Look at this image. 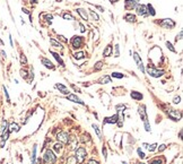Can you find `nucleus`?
I'll return each mask as SVG.
<instances>
[{
    "mask_svg": "<svg viewBox=\"0 0 183 164\" xmlns=\"http://www.w3.org/2000/svg\"><path fill=\"white\" fill-rule=\"evenodd\" d=\"M166 46H167V49L170 50V51H172L173 53H176V50H175L174 48H173V45L171 42H168V41H166Z\"/></svg>",
    "mask_w": 183,
    "mask_h": 164,
    "instance_id": "obj_33",
    "label": "nucleus"
},
{
    "mask_svg": "<svg viewBox=\"0 0 183 164\" xmlns=\"http://www.w3.org/2000/svg\"><path fill=\"white\" fill-rule=\"evenodd\" d=\"M142 146L145 147V148H147V147H148V144H146V143H144V144H142Z\"/></svg>",
    "mask_w": 183,
    "mask_h": 164,
    "instance_id": "obj_59",
    "label": "nucleus"
},
{
    "mask_svg": "<svg viewBox=\"0 0 183 164\" xmlns=\"http://www.w3.org/2000/svg\"><path fill=\"white\" fill-rule=\"evenodd\" d=\"M145 71H147V74H148L149 76H151V77L154 78H159L164 75V70L156 69V68L150 67V66H148L147 69H145Z\"/></svg>",
    "mask_w": 183,
    "mask_h": 164,
    "instance_id": "obj_2",
    "label": "nucleus"
},
{
    "mask_svg": "<svg viewBox=\"0 0 183 164\" xmlns=\"http://www.w3.org/2000/svg\"><path fill=\"white\" fill-rule=\"evenodd\" d=\"M67 100H69V101H71V102H75V103L85 105L84 101H83V100H80L78 96H77V95H75V94H68L67 95Z\"/></svg>",
    "mask_w": 183,
    "mask_h": 164,
    "instance_id": "obj_12",
    "label": "nucleus"
},
{
    "mask_svg": "<svg viewBox=\"0 0 183 164\" xmlns=\"http://www.w3.org/2000/svg\"><path fill=\"white\" fill-rule=\"evenodd\" d=\"M115 108H116L118 112H123V111H124V109H126V105H123V104H118Z\"/></svg>",
    "mask_w": 183,
    "mask_h": 164,
    "instance_id": "obj_37",
    "label": "nucleus"
},
{
    "mask_svg": "<svg viewBox=\"0 0 183 164\" xmlns=\"http://www.w3.org/2000/svg\"><path fill=\"white\" fill-rule=\"evenodd\" d=\"M137 153H138V155H139L140 158H145L146 155H145V153L141 151V148H138V149H137Z\"/></svg>",
    "mask_w": 183,
    "mask_h": 164,
    "instance_id": "obj_41",
    "label": "nucleus"
},
{
    "mask_svg": "<svg viewBox=\"0 0 183 164\" xmlns=\"http://www.w3.org/2000/svg\"><path fill=\"white\" fill-rule=\"evenodd\" d=\"M9 130H6V131H4V135H2V140L1 141H6L7 139L9 138Z\"/></svg>",
    "mask_w": 183,
    "mask_h": 164,
    "instance_id": "obj_36",
    "label": "nucleus"
},
{
    "mask_svg": "<svg viewBox=\"0 0 183 164\" xmlns=\"http://www.w3.org/2000/svg\"><path fill=\"white\" fill-rule=\"evenodd\" d=\"M20 63H22V65H24V66H25V65L27 63L26 57H25L24 54H22V56H20Z\"/></svg>",
    "mask_w": 183,
    "mask_h": 164,
    "instance_id": "obj_40",
    "label": "nucleus"
},
{
    "mask_svg": "<svg viewBox=\"0 0 183 164\" xmlns=\"http://www.w3.org/2000/svg\"><path fill=\"white\" fill-rule=\"evenodd\" d=\"M31 1H32V2H34V4H36V2L39 1V0H31Z\"/></svg>",
    "mask_w": 183,
    "mask_h": 164,
    "instance_id": "obj_60",
    "label": "nucleus"
},
{
    "mask_svg": "<svg viewBox=\"0 0 183 164\" xmlns=\"http://www.w3.org/2000/svg\"><path fill=\"white\" fill-rule=\"evenodd\" d=\"M79 26H80V32H81V33H85V32H86V27L83 25L81 23H79Z\"/></svg>",
    "mask_w": 183,
    "mask_h": 164,
    "instance_id": "obj_50",
    "label": "nucleus"
},
{
    "mask_svg": "<svg viewBox=\"0 0 183 164\" xmlns=\"http://www.w3.org/2000/svg\"><path fill=\"white\" fill-rule=\"evenodd\" d=\"M92 127L94 128V130H95L96 135H97V137H98V139H102V134H101V130H100V128L96 126V125H92Z\"/></svg>",
    "mask_w": 183,
    "mask_h": 164,
    "instance_id": "obj_28",
    "label": "nucleus"
},
{
    "mask_svg": "<svg viewBox=\"0 0 183 164\" xmlns=\"http://www.w3.org/2000/svg\"><path fill=\"white\" fill-rule=\"evenodd\" d=\"M112 51H113V46L111 44L106 45L104 51H103V57H110V56H112Z\"/></svg>",
    "mask_w": 183,
    "mask_h": 164,
    "instance_id": "obj_18",
    "label": "nucleus"
},
{
    "mask_svg": "<svg viewBox=\"0 0 183 164\" xmlns=\"http://www.w3.org/2000/svg\"><path fill=\"white\" fill-rule=\"evenodd\" d=\"M71 87H72V88H74V89L76 91V92H78V93H81V92H80V89H79V88H77V87L75 86V85H71Z\"/></svg>",
    "mask_w": 183,
    "mask_h": 164,
    "instance_id": "obj_54",
    "label": "nucleus"
},
{
    "mask_svg": "<svg viewBox=\"0 0 183 164\" xmlns=\"http://www.w3.org/2000/svg\"><path fill=\"white\" fill-rule=\"evenodd\" d=\"M165 149H166L165 144H162V145H159V146H158V152H164Z\"/></svg>",
    "mask_w": 183,
    "mask_h": 164,
    "instance_id": "obj_47",
    "label": "nucleus"
},
{
    "mask_svg": "<svg viewBox=\"0 0 183 164\" xmlns=\"http://www.w3.org/2000/svg\"><path fill=\"white\" fill-rule=\"evenodd\" d=\"M159 25L162 26L163 28L173 30L175 26H176V23H175L173 19H171V18H164L163 20H161V22H159Z\"/></svg>",
    "mask_w": 183,
    "mask_h": 164,
    "instance_id": "obj_4",
    "label": "nucleus"
},
{
    "mask_svg": "<svg viewBox=\"0 0 183 164\" xmlns=\"http://www.w3.org/2000/svg\"><path fill=\"white\" fill-rule=\"evenodd\" d=\"M136 11H137V14L139 15V16H141V17H147L148 16V13H147V6L146 5H140V4H138L137 5V7H136Z\"/></svg>",
    "mask_w": 183,
    "mask_h": 164,
    "instance_id": "obj_7",
    "label": "nucleus"
},
{
    "mask_svg": "<svg viewBox=\"0 0 183 164\" xmlns=\"http://www.w3.org/2000/svg\"><path fill=\"white\" fill-rule=\"evenodd\" d=\"M167 115L170 119H172L173 121H180L181 118H182V114L179 110H174V109H171L168 112H167Z\"/></svg>",
    "mask_w": 183,
    "mask_h": 164,
    "instance_id": "obj_6",
    "label": "nucleus"
},
{
    "mask_svg": "<svg viewBox=\"0 0 183 164\" xmlns=\"http://www.w3.org/2000/svg\"><path fill=\"white\" fill-rule=\"evenodd\" d=\"M133 59H135V62L137 63V66H138V68L139 70L141 71V74H145L146 71H145V67H144V63H142V61H141V58H140V56L137 53V52H135L133 53Z\"/></svg>",
    "mask_w": 183,
    "mask_h": 164,
    "instance_id": "obj_8",
    "label": "nucleus"
},
{
    "mask_svg": "<svg viewBox=\"0 0 183 164\" xmlns=\"http://www.w3.org/2000/svg\"><path fill=\"white\" fill-rule=\"evenodd\" d=\"M114 51H115V53H114V57L115 58L120 57V45L119 44H115L114 45Z\"/></svg>",
    "mask_w": 183,
    "mask_h": 164,
    "instance_id": "obj_30",
    "label": "nucleus"
},
{
    "mask_svg": "<svg viewBox=\"0 0 183 164\" xmlns=\"http://www.w3.org/2000/svg\"><path fill=\"white\" fill-rule=\"evenodd\" d=\"M144 126H145V130L146 131H150V123H149V121H147V122H144Z\"/></svg>",
    "mask_w": 183,
    "mask_h": 164,
    "instance_id": "obj_43",
    "label": "nucleus"
},
{
    "mask_svg": "<svg viewBox=\"0 0 183 164\" xmlns=\"http://www.w3.org/2000/svg\"><path fill=\"white\" fill-rule=\"evenodd\" d=\"M86 156H87V153H86V149L84 148V147H79L76 149V160H77V163L81 164L84 161H85V158H86Z\"/></svg>",
    "mask_w": 183,
    "mask_h": 164,
    "instance_id": "obj_1",
    "label": "nucleus"
},
{
    "mask_svg": "<svg viewBox=\"0 0 183 164\" xmlns=\"http://www.w3.org/2000/svg\"><path fill=\"white\" fill-rule=\"evenodd\" d=\"M182 35H183V32L181 31V32L179 33V35H176V37H175V41H176V42H177V41H180V40L182 39Z\"/></svg>",
    "mask_w": 183,
    "mask_h": 164,
    "instance_id": "obj_49",
    "label": "nucleus"
},
{
    "mask_svg": "<svg viewBox=\"0 0 183 164\" xmlns=\"http://www.w3.org/2000/svg\"><path fill=\"white\" fill-rule=\"evenodd\" d=\"M103 65H104V63H103V61H97V62L95 63V69L96 70H101L102 68H103Z\"/></svg>",
    "mask_w": 183,
    "mask_h": 164,
    "instance_id": "obj_34",
    "label": "nucleus"
},
{
    "mask_svg": "<svg viewBox=\"0 0 183 164\" xmlns=\"http://www.w3.org/2000/svg\"><path fill=\"white\" fill-rule=\"evenodd\" d=\"M138 164H146V163H141V162H140V163H138Z\"/></svg>",
    "mask_w": 183,
    "mask_h": 164,
    "instance_id": "obj_62",
    "label": "nucleus"
},
{
    "mask_svg": "<svg viewBox=\"0 0 183 164\" xmlns=\"http://www.w3.org/2000/svg\"><path fill=\"white\" fill-rule=\"evenodd\" d=\"M58 37H59V40H62V41H63V42H67V39H65V36H62V35H59V36H58Z\"/></svg>",
    "mask_w": 183,
    "mask_h": 164,
    "instance_id": "obj_53",
    "label": "nucleus"
},
{
    "mask_svg": "<svg viewBox=\"0 0 183 164\" xmlns=\"http://www.w3.org/2000/svg\"><path fill=\"white\" fill-rule=\"evenodd\" d=\"M157 146H158V145H157L156 143H155V144H151V145H148V147H147V148H148V149L150 151V152H154V151H155V149L157 148Z\"/></svg>",
    "mask_w": 183,
    "mask_h": 164,
    "instance_id": "obj_39",
    "label": "nucleus"
},
{
    "mask_svg": "<svg viewBox=\"0 0 183 164\" xmlns=\"http://www.w3.org/2000/svg\"><path fill=\"white\" fill-rule=\"evenodd\" d=\"M138 0H126L124 1V8L127 10H132L137 7Z\"/></svg>",
    "mask_w": 183,
    "mask_h": 164,
    "instance_id": "obj_10",
    "label": "nucleus"
},
{
    "mask_svg": "<svg viewBox=\"0 0 183 164\" xmlns=\"http://www.w3.org/2000/svg\"><path fill=\"white\" fill-rule=\"evenodd\" d=\"M181 102V97L180 96H175L174 99H173V103L174 104H179Z\"/></svg>",
    "mask_w": 183,
    "mask_h": 164,
    "instance_id": "obj_46",
    "label": "nucleus"
},
{
    "mask_svg": "<svg viewBox=\"0 0 183 164\" xmlns=\"http://www.w3.org/2000/svg\"><path fill=\"white\" fill-rule=\"evenodd\" d=\"M138 113H139L142 122H147L148 121V115H147V111H146V106L145 105H139L138 106Z\"/></svg>",
    "mask_w": 183,
    "mask_h": 164,
    "instance_id": "obj_9",
    "label": "nucleus"
},
{
    "mask_svg": "<svg viewBox=\"0 0 183 164\" xmlns=\"http://www.w3.org/2000/svg\"><path fill=\"white\" fill-rule=\"evenodd\" d=\"M7 128H8V123H7V121L6 120H4L2 121V123H1V131H2V132L6 131Z\"/></svg>",
    "mask_w": 183,
    "mask_h": 164,
    "instance_id": "obj_35",
    "label": "nucleus"
},
{
    "mask_svg": "<svg viewBox=\"0 0 183 164\" xmlns=\"http://www.w3.org/2000/svg\"><path fill=\"white\" fill-rule=\"evenodd\" d=\"M67 164H77V160H76V157L75 156H71L68 158V163Z\"/></svg>",
    "mask_w": 183,
    "mask_h": 164,
    "instance_id": "obj_38",
    "label": "nucleus"
},
{
    "mask_svg": "<svg viewBox=\"0 0 183 164\" xmlns=\"http://www.w3.org/2000/svg\"><path fill=\"white\" fill-rule=\"evenodd\" d=\"M45 19L49 22V24H51V23H52L53 16H52V15H45Z\"/></svg>",
    "mask_w": 183,
    "mask_h": 164,
    "instance_id": "obj_45",
    "label": "nucleus"
},
{
    "mask_svg": "<svg viewBox=\"0 0 183 164\" xmlns=\"http://www.w3.org/2000/svg\"><path fill=\"white\" fill-rule=\"evenodd\" d=\"M87 164H100V163H98L97 161H95V160H90V161H89Z\"/></svg>",
    "mask_w": 183,
    "mask_h": 164,
    "instance_id": "obj_52",
    "label": "nucleus"
},
{
    "mask_svg": "<svg viewBox=\"0 0 183 164\" xmlns=\"http://www.w3.org/2000/svg\"><path fill=\"white\" fill-rule=\"evenodd\" d=\"M74 57H75V59H78V60H80V59H83L84 57H85V54H84V52H76L75 54H74Z\"/></svg>",
    "mask_w": 183,
    "mask_h": 164,
    "instance_id": "obj_31",
    "label": "nucleus"
},
{
    "mask_svg": "<svg viewBox=\"0 0 183 164\" xmlns=\"http://www.w3.org/2000/svg\"><path fill=\"white\" fill-rule=\"evenodd\" d=\"M94 7H95V8H97V9H98L100 11H102V13H103V11H104V10H105V9H104V7H102V6H100V5H94Z\"/></svg>",
    "mask_w": 183,
    "mask_h": 164,
    "instance_id": "obj_51",
    "label": "nucleus"
},
{
    "mask_svg": "<svg viewBox=\"0 0 183 164\" xmlns=\"http://www.w3.org/2000/svg\"><path fill=\"white\" fill-rule=\"evenodd\" d=\"M55 88L57 89H59L62 94H69V92H68V89H67V87L65 86V85H62V84H55Z\"/></svg>",
    "mask_w": 183,
    "mask_h": 164,
    "instance_id": "obj_19",
    "label": "nucleus"
},
{
    "mask_svg": "<svg viewBox=\"0 0 183 164\" xmlns=\"http://www.w3.org/2000/svg\"><path fill=\"white\" fill-rule=\"evenodd\" d=\"M89 14H90V16L93 17V19H94V20H96V22H97V20H100V16L96 14L94 10H89Z\"/></svg>",
    "mask_w": 183,
    "mask_h": 164,
    "instance_id": "obj_32",
    "label": "nucleus"
},
{
    "mask_svg": "<svg viewBox=\"0 0 183 164\" xmlns=\"http://www.w3.org/2000/svg\"><path fill=\"white\" fill-rule=\"evenodd\" d=\"M50 43H51V45L54 46V48H62V45H61L60 42H58V41L54 40V39H50Z\"/></svg>",
    "mask_w": 183,
    "mask_h": 164,
    "instance_id": "obj_26",
    "label": "nucleus"
},
{
    "mask_svg": "<svg viewBox=\"0 0 183 164\" xmlns=\"http://www.w3.org/2000/svg\"><path fill=\"white\" fill-rule=\"evenodd\" d=\"M112 77L116 78V79H121V78L124 77V75L121 74V72H119V71H114V72H112Z\"/></svg>",
    "mask_w": 183,
    "mask_h": 164,
    "instance_id": "obj_29",
    "label": "nucleus"
},
{
    "mask_svg": "<svg viewBox=\"0 0 183 164\" xmlns=\"http://www.w3.org/2000/svg\"><path fill=\"white\" fill-rule=\"evenodd\" d=\"M57 138H58V140L60 141V143H62V144H68L69 143V135L67 134V132H59L58 134V136H57Z\"/></svg>",
    "mask_w": 183,
    "mask_h": 164,
    "instance_id": "obj_11",
    "label": "nucleus"
},
{
    "mask_svg": "<svg viewBox=\"0 0 183 164\" xmlns=\"http://www.w3.org/2000/svg\"><path fill=\"white\" fill-rule=\"evenodd\" d=\"M23 13H25V14H27V15H29V11H28L27 9H25V8H23Z\"/></svg>",
    "mask_w": 183,
    "mask_h": 164,
    "instance_id": "obj_57",
    "label": "nucleus"
},
{
    "mask_svg": "<svg viewBox=\"0 0 183 164\" xmlns=\"http://www.w3.org/2000/svg\"><path fill=\"white\" fill-rule=\"evenodd\" d=\"M146 6H147V13H148V15H150V16H155V15H156V11H155V9H154V7H153V5L148 4V5H146Z\"/></svg>",
    "mask_w": 183,
    "mask_h": 164,
    "instance_id": "obj_22",
    "label": "nucleus"
},
{
    "mask_svg": "<svg viewBox=\"0 0 183 164\" xmlns=\"http://www.w3.org/2000/svg\"><path fill=\"white\" fill-rule=\"evenodd\" d=\"M116 121H118V114H113V115H111V117L105 118L104 121H103V125H105V123H111V125H113V123H116Z\"/></svg>",
    "mask_w": 183,
    "mask_h": 164,
    "instance_id": "obj_16",
    "label": "nucleus"
},
{
    "mask_svg": "<svg viewBox=\"0 0 183 164\" xmlns=\"http://www.w3.org/2000/svg\"><path fill=\"white\" fill-rule=\"evenodd\" d=\"M1 54H2L4 57H6V52L4 51V50H1Z\"/></svg>",
    "mask_w": 183,
    "mask_h": 164,
    "instance_id": "obj_58",
    "label": "nucleus"
},
{
    "mask_svg": "<svg viewBox=\"0 0 183 164\" xmlns=\"http://www.w3.org/2000/svg\"><path fill=\"white\" fill-rule=\"evenodd\" d=\"M43 161L48 164H54L55 161H57V157H55L54 153H53L51 149H48V151L44 153Z\"/></svg>",
    "mask_w": 183,
    "mask_h": 164,
    "instance_id": "obj_3",
    "label": "nucleus"
},
{
    "mask_svg": "<svg viewBox=\"0 0 183 164\" xmlns=\"http://www.w3.org/2000/svg\"><path fill=\"white\" fill-rule=\"evenodd\" d=\"M0 44H1V45H4V41H2V40H0Z\"/></svg>",
    "mask_w": 183,
    "mask_h": 164,
    "instance_id": "obj_61",
    "label": "nucleus"
},
{
    "mask_svg": "<svg viewBox=\"0 0 183 164\" xmlns=\"http://www.w3.org/2000/svg\"><path fill=\"white\" fill-rule=\"evenodd\" d=\"M61 148H62V145H61V144H55V145H54V151H57V152H60Z\"/></svg>",
    "mask_w": 183,
    "mask_h": 164,
    "instance_id": "obj_48",
    "label": "nucleus"
},
{
    "mask_svg": "<svg viewBox=\"0 0 183 164\" xmlns=\"http://www.w3.org/2000/svg\"><path fill=\"white\" fill-rule=\"evenodd\" d=\"M76 11H77V14H78L79 16L81 17V19H84V20H86L87 22L89 17H88V14H87V10L84 8H77L76 9Z\"/></svg>",
    "mask_w": 183,
    "mask_h": 164,
    "instance_id": "obj_13",
    "label": "nucleus"
},
{
    "mask_svg": "<svg viewBox=\"0 0 183 164\" xmlns=\"http://www.w3.org/2000/svg\"><path fill=\"white\" fill-rule=\"evenodd\" d=\"M50 52H51V54L53 56V58L58 61V63H60L61 66H65V62H63V60H62L60 57H59V54H58V53H55V52L51 51V50H50Z\"/></svg>",
    "mask_w": 183,
    "mask_h": 164,
    "instance_id": "obj_21",
    "label": "nucleus"
},
{
    "mask_svg": "<svg viewBox=\"0 0 183 164\" xmlns=\"http://www.w3.org/2000/svg\"><path fill=\"white\" fill-rule=\"evenodd\" d=\"M9 42H10V45H11V46L14 45V43H13V39H11V35H9Z\"/></svg>",
    "mask_w": 183,
    "mask_h": 164,
    "instance_id": "obj_55",
    "label": "nucleus"
},
{
    "mask_svg": "<svg viewBox=\"0 0 183 164\" xmlns=\"http://www.w3.org/2000/svg\"><path fill=\"white\" fill-rule=\"evenodd\" d=\"M149 164H165V158L164 157H155L149 162Z\"/></svg>",
    "mask_w": 183,
    "mask_h": 164,
    "instance_id": "obj_20",
    "label": "nucleus"
},
{
    "mask_svg": "<svg viewBox=\"0 0 183 164\" xmlns=\"http://www.w3.org/2000/svg\"><path fill=\"white\" fill-rule=\"evenodd\" d=\"M62 18L66 19V20H74V19H75V17H74L70 13H65V14L62 15Z\"/></svg>",
    "mask_w": 183,
    "mask_h": 164,
    "instance_id": "obj_27",
    "label": "nucleus"
},
{
    "mask_svg": "<svg viewBox=\"0 0 183 164\" xmlns=\"http://www.w3.org/2000/svg\"><path fill=\"white\" fill-rule=\"evenodd\" d=\"M109 1H110L112 5H114V4H116V2H118V1H120V0H109Z\"/></svg>",
    "mask_w": 183,
    "mask_h": 164,
    "instance_id": "obj_56",
    "label": "nucleus"
},
{
    "mask_svg": "<svg viewBox=\"0 0 183 164\" xmlns=\"http://www.w3.org/2000/svg\"><path fill=\"white\" fill-rule=\"evenodd\" d=\"M123 164H128V163H127V162H123Z\"/></svg>",
    "mask_w": 183,
    "mask_h": 164,
    "instance_id": "obj_63",
    "label": "nucleus"
},
{
    "mask_svg": "<svg viewBox=\"0 0 183 164\" xmlns=\"http://www.w3.org/2000/svg\"><path fill=\"white\" fill-rule=\"evenodd\" d=\"M4 92H5V95H6V99H7V102H10V99H9V94H8V91L6 86H4Z\"/></svg>",
    "mask_w": 183,
    "mask_h": 164,
    "instance_id": "obj_44",
    "label": "nucleus"
},
{
    "mask_svg": "<svg viewBox=\"0 0 183 164\" xmlns=\"http://www.w3.org/2000/svg\"><path fill=\"white\" fill-rule=\"evenodd\" d=\"M41 62H42V65H44V67L45 68H48V69H54V65L52 63V61L49 60V59H46V58H42L41 59Z\"/></svg>",
    "mask_w": 183,
    "mask_h": 164,
    "instance_id": "obj_15",
    "label": "nucleus"
},
{
    "mask_svg": "<svg viewBox=\"0 0 183 164\" xmlns=\"http://www.w3.org/2000/svg\"><path fill=\"white\" fill-rule=\"evenodd\" d=\"M130 96H131V99L135 100V101H141L142 97H144V95L141 94L140 92H138V91H131Z\"/></svg>",
    "mask_w": 183,
    "mask_h": 164,
    "instance_id": "obj_14",
    "label": "nucleus"
},
{
    "mask_svg": "<svg viewBox=\"0 0 183 164\" xmlns=\"http://www.w3.org/2000/svg\"><path fill=\"white\" fill-rule=\"evenodd\" d=\"M102 152H103V156H104L105 161H106V160H107V149H106V146H103Z\"/></svg>",
    "mask_w": 183,
    "mask_h": 164,
    "instance_id": "obj_42",
    "label": "nucleus"
},
{
    "mask_svg": "<svg viewBox=\"0 0 183 164\" xmlns=\"http://www.w3.org/2000/svg\"><path fill=\"white\" fill-rule=\"evenodd\" d=\"M18 130H19V126H18L17 123H11L9 126V132H14V131L17 132Z\"/></svg>",
    "mask_w": 183,
    "mask_h": 164,
    "instance_id": "obj_24",
    "label": "nucleus"
},
{
    "mask_svg": "<svg viewBox=\"0 0 183 164\" xmlns=\"http://www.w3.org/2000/svg\"><path fill=\"white\" fill-rule=\"evenodd\" d=\"M70 42H71L72 48L78 49V48H81L83 44H84V37H83V36H78V35H75V36L71 39Z\"/></svg>",
    "mask_w": 183,
    "mask_h": 164,
    "instance_id": "obj_5",
    "label": "nucleus"
},
{
    "mask_svg": "<svg viewBox=\"0 0 183 164\" xmlns=\"http://www.w3.org/2000/svg\"><path fill=\"white\" fill-rule=\"evenodd\" d=\"M112 80H111V77L110 76H103V77L101 78V80H100V84H109V83H111Z\"/></svg>",
    "mask_w": 183,
    "mask_h": 164,
    "instance_id": "obj_23",
    "label": "nucleus"
},
{
    "mask_svg": "<svg viewBox=\"0 0 183 164\" xmlns=\"http://www.w3.org/2000/svg\"><path fill=\"white\" fill-rule=\"evenodd\" d=\"M35 160H36V145L33 146V152H32V156H31V162H32V164H35Z\"/></svg>",
    "mask_w": 183,
    "mask_h": 164,
    "instance_id": "obj_25",
    "label": "nucleus"
},
{
    "mask_svg": "<svg viewBox=\"0 0 183 164\" xmlns=\"http://www.w3.org/2000/svg\"><path fill=\"white\" fill-rule=\"evenodd\" d=\"M123 18H124V20H126V22H128V23H136V20H137L136 15H133V14H131V13L126 14Z\"/></svg>",
    "mask_w": 183,
    "mask_h": 164,
    "instance_id": "obj_17",
    "label": "nucleus"
}]
</instances>
